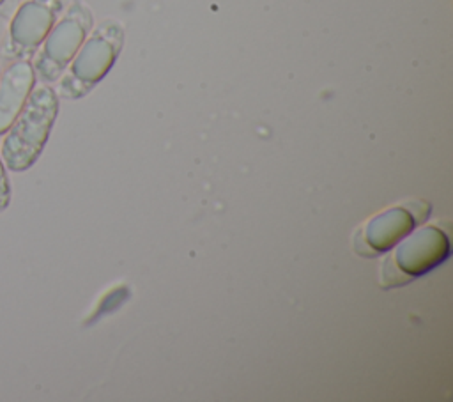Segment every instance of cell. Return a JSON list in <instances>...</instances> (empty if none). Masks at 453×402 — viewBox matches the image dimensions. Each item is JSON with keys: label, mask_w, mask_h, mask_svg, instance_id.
Here are the masks:
<instances>
[{"label": "cell", "mask_w": 453, "mask_h": 402, "mask_svg": "<svg viewBox=\"0 0 453 402\" xmlns=\"http://www.w3.org/2000/svg\"><path fill=\"white\" fill-rule=\"evenodd\" d=\"M11 197H12V189H11L9 170L0 156V213H4L11 205Z\"/></svg>", "instance_id": "ba28073f"}, {"label": "cell", "mask_w": 453, "mask_h": 402, "mask_svg": "<svg viewBox=\"0 0 453 402\" xmlns=\"http://www.w3.org/2000/svg\"><path fill=\"white\" fill-rule=\"evenodd\" d=\"M58 113V96L50 85H35L23 110L0 142V156L9 172L32 168L53 129Z\"/></svg>", "instance_id": "6da1fadb"}, {"label": "cell", "mask_w": 453, "mask_h": 402, "mask_svg": "<svg viewBox=\"0 0 453 402\" xmlns=\"http://www.w3.org/2000/svg\"><path fill=\"white\" fill-rule=\"evenodd\" d=\"M115 57L117 44L108 34H104V30H97L83 41L78 53L67 66V73L60 80V94L64 97L83 96L110 71Z\"/></svg>", "instance_id": "277c9868"}, {"label": "cell", "mask_w": 453, "mask_h": 402, "mask_svg": "<svg viewBox=\"0 0 453 402\" xmlns=\"http://www.w3.org/2000/svg\"><path fill=\"white\" fill-rule=\"evenodd\" d=\"M448 239L437 228H425L405 241L395 255L398 267L409 274H421L448 255Z\"/></svg>", "instance_id": "8992f818"}, {"label": "cell", "mask_w": 453, "mask_h": 402, "mask_svg": "<svg viewBox=\"0 0 453 402\" xmlns=\"http://www.w3.org/2000/svg\"><path fill=\"white\" fill-rule=\"evenodd\" d=\"M414 227V218L402 207H393L375 216L366 227V241L377 251L391 248Z\"/></svg>", "instance_id": "52a82bcc"}, {"label": "cell", "mask_w": 453, "mask_h": 402, "mask_svg": "<svg viewBox=\"0 0 453 402\" xmlns=\"http://www.w3.org/2000/svg\"><path fill=\"white\" fill-rule=\"evenodd\" d=\"M90 28V16L80 4H73L60 19L53 25L35 55L32 57V66L35 71L37 81L50 85L57 81L80 46L87 39Z\"/></svg>", "instance_id": "7a4b0ae2"}, {"label": "cell", "mask_w": 453, "mask_h": 402, "mask_svg": "<svg viewBox=\"0 0 453 402\" xmlns=\"http://www.w3.org/2000/svg\"><path fill=\"white\" fill-rule=\"evenodd\" d=\"M19 0H0V16L2 18H11L14 9L18 7Z\"/></svg>", "instance_id": "9c48e42d"}, {"label": "cell", "mask_w": 453, "mask_h": 402, "mask_svg": "<svg viewBox=\"0 0 453 402\" xmlns=\"http://www.w3.org/2000/svg\"><path fill=\"white\" fill-rule=\"evenodd\" d=\"M37 85L35 71L30 58L11 60L0 73V138L12 126L34 87Z\"/></svg>", "instance_id": "5b68a950"}, {"label": "cell", "mask_w": 453, "mask_h": 402, "mask_svg": "<svg viewBox=\"0 0 453 402\" xmlns=\"http://www.w3.org/2000/svg\"><path fill=\"white\" fill-rule=\"evenodd\" d=\"M64 0H23L14 9L2 44L5 60L30 58L35 55L58 19Z\"/></svg>", "instance_id": "3957f363"}, {"label": "cell", "mask_w": 453, "mask_h": 402, "mask_svg": "<svg viewBox=\"0 0 453 402\" xmlns=\"http://www.w3.org/2000/svg\"><path fill=\"white\" fill-rule=\"evenodd\" d=\"M0 73H2V69H0Z\"/></svg>", "instance_id": "30bf717a"}]
</instances>
